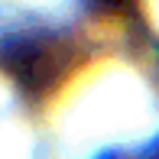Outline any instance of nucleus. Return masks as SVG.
I'll use <instances>...</instances> for the list:
<instances>
[{
  "label": "nucleus",
  "instance_id": "f03ea898",
  "mask_svg": "<svg viewBox=\"0 0 159 159\" xmlns=\"http://www.w3.org/2000/svg\"><path fill=\"white\" fill-rule=\"evenodd\" d=\"M88 3H91V10L107 13V16H127L136 0H88Z\"/></svg>",
  "mask_w": 159,
  "mask_h": 159
},
{
  "label": "nucleus",
  "instance_id": "f257e3e1",
  "mask_svg": "<svg viewBox=\"0 0 159 159\" xmlns=\"http://www.w3.org/2000/svg\"><path fill=\"white\" fill-rule=\"evenodd\" d=\"M81 49L75 36L62 30H13L0 36V68L30 98L52 94L75 71Z\"/></svg>",
  "mask_w": 159,
  "mask_h": 159
}]
</instances>
